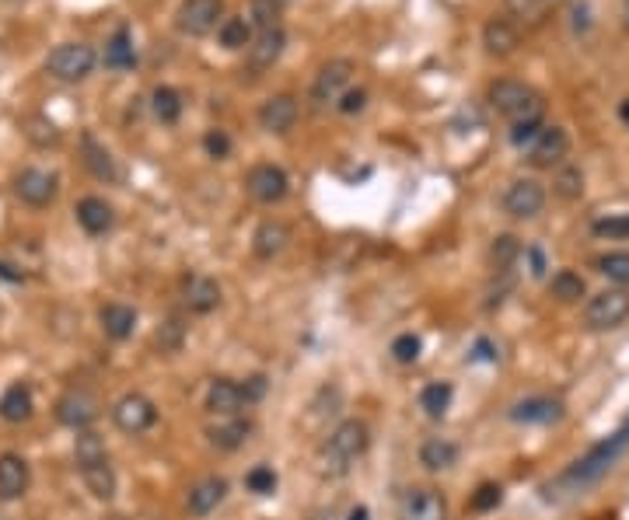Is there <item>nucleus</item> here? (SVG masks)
I'll use <instances>...</instances> for the list:
<instances>
[{
	"mask_svg": "<svg viewBox=\"0 0 629 520\" xmlns=\"http://www.w3.org/2000/svg\"><path fill=\"white\" fill-rule=\"evenodd\" d=\"M626 447H629V423L623 426V430L612 433L609 440H602L598 447H591L584 458H577L574 465L556 479V489H563V493H581V489L595 486V482L602 479L612 465H616L619 454H623Z\"/></svg>",
	"mask_w": 629,
	"mask_h": 520,
	"instance_id": "nucleus-1",
	"label": "nucleus"
},
{
	"mask_svg": "<svg viewBox=\"0 0 629 520\" xmlns=\"http://www.w3.org/2000/svg\"><path fill=\"white\" fill-rule=\"evenodd\" d=\"M486 98H490V105L511 126L542 123V116H546V98H542L532 84L514 81V77H500V81H493L490 91H486Z\"/></svg>",
	"mask_w": 629,
	"mask_h": 520,
	"instance_id": "nucleus-2",
	"label": "nucleus"
},
{
	"mask_svg": "<svg viewBox=\"0 0 629 520\" xmlns=\"http://www.w3.org/2000/svg\"><path fill=\"white\" fill-rule=\"evenodd\" d=\"M367 447H371V430H367V423H360V419H343V423L329 433V440H325V468L343 475L353 461L364 458Z\"/></svg>",
	"mask_w": 629,
	"mask_h": 520,
	"instance_id": "nucleus-3",
	"label": "nucleus"
},
{
	"mask_svg": "<svg viewBox=\"0 0 629 520\" xmlns=\"http://www.w3.org/2000/svg\"><path fill=\"white\" fill-rule=\"evenodd\" d=\"M95 63L98 56L88 42H60V46L46 56V74L63 84H77L84 81V77H91Z\"/></svg>",
	"mask_w": 629,
	"mask_h": 520,
	"instance_id": "nucleus-4",
	"label": "nucleus"
},
{
	"mask_svg": "<svg viewBox=\"0 0 629 520\" xmlns=\"http://www.w3.org/2000/svg\"><path fill=\"white\" fill-rule=\"evenodd\" d=\"M629 318V294L623 287L602 290V294L588 297L584 304V329L591 332H612Z\"/></svg>",
	"mask_w": 629,
	"mask_h": 520,
	"instance_id": "nucleus-5",
	"label": "nucleus"
},
{
	"mask_svg": "<svg viewBox=\"0 0 629 520\" xmlns=\"http://www.w3.org/2000/svg\"><path fill=\"white\" fill-rule=\"evenodd\" d=\"M245 192H249L256 203L263 206H277L287 199V192H291V178L280 165H273V161H263V165H252L249 175H245Z\"/></svg>",
	"mask_w": 629,
	"mask_h": 520,
	"instance_id": "nucleus-6",
	"label": "nucleus"
},
{
	"mask_svg": "<svg viewBox=\"0 0 629 520\" xmlns=\"http://www.w3.org/2000/svg\"><path fill=\"white\" fill-rule=\"evenodd\" d=\"M500 206L511 220H535L546 210V189H542L539 178H514L504 189Z\"/></svg>",
	"mask_w": 629,
	"mask_h": 520,
	"instance_id": "nucleus-7",
	"label": "nucleus"
},
{
	"mask_svg": "<svg viewBox=\"0 0 629 520\" xmlns=\"http://www.w3.org/2000/svg\"><path fill=\"white\" fill-rule=\"evenodd\" d=\"M224 0H182L175 11V28L189 39H203L214 28H221Z\"/></svg>",
	"mask_w": 629,
	"mask_h": 520,
	"instance_id": "nucleus-8",
	"label": "nucleus"
},
{
	"mask_svg": "<svg viewBox=\"0 0 629 520\" xmlns=\"http://www.w3.org/2000/svg\"><path fill=\"white\" fill-rule=\"evenodd\" d=\"M112 423L123 433H130V437H137V433H147L158 423V405L147 395H140V391H130V395H123L112 405Z\"/></svg>",
	"mask_w": 629,
	"mask_h": 520,
	"instance_id": "nucleus-9",
	"label": "nucleus"
},
{
	"mask_svg": "<svg viewBox=\"0 0 629 520\" xmlns=\"http://www.w3.org/2000/svg\"><path fill=\"white\" fill-rule=\"evenodd\" d=\"M528 165L532 168H560L570 154V137L563 126H542V133L528 147Z\"/></svg>",
	"mask_w": 629,
	"mask_h": 520,
	"instance_id": "nucleus-10",
	"label": "nucleus"
},
{
	"mask_svg": "<svg viewBox=\"0 0 629 520\" xmlns=\"http://www.w3.org/2000/svg\"><path fill=\"white\" fill-rule=\"evenodd\" d=\"M56 189H60V178L42 172V168H25V172L14 178V196H18L25 206H35V210L53 203Z\"/></svg>",
	"mask_w": 629,
	"mask_h": 520,
	"instance_id": "nucleus-11",
	"label": "nucleus"
},
{
	"mask_svg": "<svg viewBox=\"0 0 629 520\" xmlns=\"http://www.w3.org/2000/svg\"><path fill=\"white\" fill-rule=\"evenodd\" d=\"M210 416H242V409L249 405L245 398V388L231 377H214L207 384V398H203Z\"/></svg>",
	"mask_w": 629,
	"mask_h": 520,
	"instance_id": "nucleus-12",
	"label": "nucleus"
},
{
	"mask_svg": "<svg viewBox=\"0 0 629 520\" xmlns=\"http://www.w3.org/2000/svg\"><path fill=\"white\" fill-rule=\"evenodd\" d=\"M353 60H329L322 70H318L315 84H312V102L315 105H329V102H339V95L346 91V84H350L353 77Z\"/></svg>",
	"mask_w": 629,
	"mask_h": 520,
	"instance_id": "nucleus-13",
	"label": "nucleus"
},
{
	"mask_svg": "<svg viewBox=\"0 0 629 520\" xmlns=\"http://www.w3.org/2000/svg\"><path fill=\"white\" fill-rule=\"evenodd\" d=\"M182 304H186L193 315H210V311H217V304H221V283L207 273H189L186 280H182Z\"/></svg>",
	"mask_w": 629,
	"mask_h": 520,
	"instance_id": "nucleus-14",
	"label": "nucleus"
},
{
	"mask_svg": "<svg viewBox=\"0 0 629 520\" xmlns=\"http://www.w3.org/2000/svg\"><path fill=\"white\" fill-rule=\"evenodd\" d=\"M298 98L294 95H270L263 105H259V126H263L266 133H277V137H284V133L294 130V123H298Z\"/></svg>",
	"mask_w": 629,
	"mask_h": 520,
	"instance_id": "nucleus-15",
	"label": "nucleus"
},
{
	"mask_svg": "<svg viewBox=\"0 0 629 520\" xmlns=\"http://www.w3.org/2000/svg\"><path fill=\"white\" fill-rule=\"evenodd\" d=\"M224 500H228V479H221V475H207V479H200L193 489H189L186 510H189V517L203 520V517L214 514Z\"/></svg>",
	"mask_w": 629,
	"mask_h": 520,
	"instance_id": "nucleus-16",
	"label": "nucleus"
},
{
	"mask_svg": "<svg viewBox=\"0 0 629 520\" xmlns=\"http://www.w3.org/2000/svg\"><path fill=\"white\" fill-rule=\"evenodd\" d=\"M563 402L560 398H546V395H532V398H521V402L511 405V419L514 423H525V426H549V423H560L563 419Z\"/></svg>",
	"mask_w": 629,
	"mask_h": 520,
	"instance_id": "nucleus-17",
	"label": "nucleus"
},
{
	"mask_svg": "<svg viewBox=\"0 0 629 520\" xmlns=\"http://www.w3.org/2000/svg\"><path fill=\"white\" fill-rule=\"evenodd\" d=\"M77 468H81V482H84V489H88L95 500H102V503H109L112 496H116V472H112V465H109V454H98V458H84V461H77Z\"/></svg>",
	"mask_w": 629,
	"mask_h": 520,
	"instance_id": "nucleus-18",
	"label": "nucleus"
},
{
	"mask_svg": "<svg viewBox=\"0 0 629 520\" xmlns=\"http://www.w3.org/2000/svg\"><path fill=\"white\" fill-rule=\"evenodd\" d=\"M291 245V227L284 220L270 217L252 231V255L263 262H273L277 255H284V248Z\"/></svg>",
	"mask_w": 629,
	"mask_h": 520,
	"instance_id": "nucleus-19",
	"label": "nucleus"
},
{
	"mask_svg": "<svg viewBox=\"0 0 629 520\" xmlns=\"http://www.w3.org/2000/svg\"><path fill=\"white\" fill-rule=\"evenodd\" d=\"M95 416H98L95 398H91L88 391H67V395L56 402V419L77 433L88 430V426L95 423Z\"/></svg>",
	"mask_w": 629,
	"mask_h": 520,
	"instance_id": "nucleus-20",
	"label": "nucleus"
},
{
	"mask_svg": "<svg viewBox=\"0 0 629 520\" xmlns=\"http://www.w3.org/2000/svg\"><path fill=\"white\" fill-rule=\"evenodd\" d=\"M74 213H77V224H81L84 234H91V238H102V234H109L112 224H116V210H112L102 196L77 199Z\"/></svg>",
	"mask_w": 629,
	"mask_h": 520,
	"instance_id": "nucleus-21",
	"label": "nucleus"
},
{
	"mask_svg": "<svg viewBox=\"0 0 629 520\" xmlns=\"http://www.w3.org/2000/svg\"><path fill=\"white\" fill-rule=\"evenodd\" d=\"M207 440L217 451H238L252 437V423L242 416H217V423H207Z\"/></svg>",
	"mask_w": 629,
	"mask_h": 520,
	"instance_id": "nucleus-22",
	"label": "nucleus"
},
{
	"mask_svg": "<svg viewBox=\"0 0 629 520\" xmlns=\"http://www.w3.org/2000/svg\"><path fill=\"white\" fill-rule=\"evenodd\" d=\"M28 482H32L28 461L21 454H0V500H21L28 493Z\"/></svg>",
	"mask_w": 629,
	"mask_h": 520,
	"instance_id": "nucleus-23",
	"label": "nucleus"
},
{
	"mask_svg": "<svg viewBox=\"0 0 629 520\" xmlns=\"http://www.w3.org/2000/svg\"><path fill=\"white\" fill-rule=\"evenodd\" d=\"M284 46H287L284 28H273V32H256L252 46L245 49V53H249V67L256 70V74H263V70H273V67H277L280 56H284Z\"/></svg>",
	"mask_w": 629,
	"mask_h": 520,
	"instance_id": "nucleus-24",
	"label": "nucleus"
},
{
	"mask_svg": "<svg viewBox=\"0 0 629 520\" xmlns=\"http://www.w3.org/2000/svg\"><path fill=\"white\" fill-rule=\"evenodd\" d=\"M448 503L437 489H409L402 500V520H444Z\"/></svg>",
	"mask_w": 629,
	"mask_h": 520,
	"instance_id": "nucleus-25",
	"label": "nucleus"
},
{
	"mask_svg": "<svg viewBox=\"0 0 629 520\" xmlns=\"http://www.w3.org/2000/svg\"><path fill=\"white\" fill-rule=\"evenodd\" d=\"M483 46H486V53H490V56L504 60V56L518 53V46H521V28L514 25L511 18H493V21H486V28H483Z\"/></svg>",
	"mask_w": 629,
	"mask_h": 520,
	"instance_id": "nucleus-26",
	"label": "nucleus"
},
{
	"mask_svg": "<svg viewBox=\"0 0 629 520\" xmlns=\"http://www.w3.org/2000/svg\"><path fill=\"white\" fill-rule=\"evenodd\" d=\"M98 325H102V332L109 339L123 343V339H130L133 332H137V308H130V304H123V301L102 304V311H98Z\"/></svg>",
	"mask_w": 629,
	"mask_h": 520,
	"instance_id": "nucleus-27",
	"label": "nucleus"
},
{
	"mask_svg": "<svg viewBox=\"0 0 629 520\" xmlns=\"http://www.w3.org/2000/svg\"><path fill=\"white\" fill-rule=\"evenodd\" d=\"M81 158H84V168H88L98 182H116L119 178L116 158H112V151L95 137V133H84L81 137Z\"/></svg>",
	"mask_w": 629,
	"mask_h": 520,
	"instance_id": "nucleus-28",
	"label": "nucleus"
},
{
	"mask_svg": "<svg viewBox=\"0 0 629 520\" xmlns=\"http://www.w3.org/2000/svg\"><path fill=\"white\" fill-rule=\"evenodd\" d=\"M32 409H35V398L25 381H14L11 388L0 395V419H4V423H28Z\"/></svg>",
	"mask_w": 629,
	"mask_h": 520,
	"instance_id": "nucleus-29",
	"label": "nucleus"
},
{
	"mask_svg": "<svg viewBox=\"0 0 629 520\" xmlns=\"http://www.w3.org/2000/svg\"><path fill=\"white\" fill-rule=\"evenodd\" d=\"M458 444L448 437H427L420 444V465L427 472H448V468L458 465Z\"/></svg>",
	"mask_w": 629,
	"mask_h": 520,
	"instance_id": "nucleus-30",
	"label": "nucleus"
},
{
	"mask_svg": "<svg viewBox=\"0 0 629 520\" xmlns=\"http://www.w3.org/2000/svg\"><path fill=\"white\" fill-rule=\"evenodd\" d=\"M105 67H112V70L137 67V49H133V35L126 25H119L116 32H112V39L105 42Z\"/></svg>",
	"mask_w": 629,
	"mask_h": 520,
	"instance_id": "nucleus-31",
	"label": "nucleus"
},
{
	"mask_svg": "<svg viewBox=\"0 0 629 520\" xmlns=\"http://www.w3.org/2000/svg\"><path fill=\"white\" fill-rule=\"evenodd\" d=\"M549 294L560 304H577L588 294V283H584V276L574 273V269H560V273H553V280H549Z\"/></svg>",
	"mask_w": 629,
	"mask_h": 520,
	"instance_id": "nucleus-32",
	"label": "nucleus"
},
{
	"mask_svg": "<svg viewBox=\"0 0 629 520\" xmlns=\"http://www.w3.org/2000/svg\"><path fill=\"white\" fill-rule=\"evenodd\" d=\"M451 398H455L451 381H430L427 388L420 391V409L427 412L430 419H441V416H448Z\"/></svg>",
	"mask_w": 629,
	"mask_h": 520,
	"instance_id": "nucleus-33",
	"label": "nucleus"
},
{
	"mask_svg": "<svg viewBox=\"0 0 629 520\" xmlns=\"http://www.w3.org/2000/svg\"><path fill=\"white\" fill-rule=\"evenodd\" d=\"M217 39H221L224 49H249L252 39H256V28H252L249 18H224L221 28H217Z\"/></svg>",
	"mask_w": 629,
	"mask_h": 520,
	"instance_id": "nucleus-34",
	"label": "nucleus"
},
{
	"mask_svg": "<svg viewBox=\"0 0 629 520\" xmlns=\"http://www.w3.org/2000/svg\"><path fill=\"white\" fill-rule=\"evenodd\" d=\"M151 112H154V119H158V123H165V126L179 123L182 95L175 88H168V84H161V88L151 91Z\"/></svg>",
	"mask_w": 629,
	"mask_h": 520,
	"instance_id": "nucleus-35",
	"label": "nucleus"
},
{
	"mask_svg": "<svg viewBox=\"0 0 629 520\" xmlns=\"http://www.w3.org/2000/svg\"><path fill=\"white\" fill-rule=\"evenodd\" d=\"M553 192L563 199V203H574V199H581L584 196V172L577 165H567V161H563V165L556 168V175H553Z\"/></svg>",
	"mask_w": 629,
	"mask_h": 520,
	"instance_id": "nucleus-36",
	"label": "nucleus"
},
{
	"mask_svg": "<svg viewBox=\"0 0 629 520\" xmlns=\"http://www.w3.org/2000/svg\"><path fill=\"white\" fill-rule=\"evenodd\" d=\"M284 18V0H252L249 4V21L256 32H273V28H284L280 25Z\"/></svg>",
	"mask_w": 629,
	"mask_h": 520,
	"instance_id": "nucleus-37",
	"label": "nucleus"
},
{
	"mask_svg": "<svg viewBox=\"0 0 629 520\" xmlns=\"http://www.w3.org/2000/svg\"><path fill=\"white\" fill-rule=\"evenodd\" d=\"M507 14L514 18V25H525V28H539L546 21V0H504Z\"/></svg>",
	"mask_w": 629,
	"mask_h": 520,
	"instance_id": "nucleus-38",
	"label": "nucleus"
},
{
	"mask_svg": "<svg viewBox=\"0 0 629 520\" xmlns=\"http://www.w3.org/2000/svg\"><path fill=\"white\" fill-rule=\"evenodd\" d=\"M521 241L514 238V234H500L497 241L490 245V259H493V266H497V273H511L514 269V262L521 259Z\"/></svg>",
	"mask_w": 629,
	"mask_h": 520,
	"instance_id": "nucleus-39",
	"label": "nucleus"
},
{
	"mask_svg": "<svg viewBox=\"0 0 629 520\" xmlns=\"http://www.w3.org/2000/svg\"><path fill=\"white\" fill-rule=\"evenodd\" d=\"M598 273L609 276L616 287H629V252H605L598 255Z\"/></svg>",
	"mask_w": 629,
	"mask_h": 520,
	"instance_id": "nucleus-40",
	"label": "nucleus"
},
{
	"mask_svg": "<svg viewBox=\"0 0 629 520\" xmlns=\"http://www.w3.org/2000/svg\"><path fill=\"white\" fill-rule=\"evenodd\" d=\"M595 238H609V241H626L629 238V213H609V217H598L591 224Z\"/></svg>",
	"mask_w": 629,
	"mask_h": 520,
	"instance_id": "nucleus-41",
	"label": "nucleus"
},
{
	"mask_svg": "<svg viewBox=\"0 0 629 520\" xmlns=\"http://www.w3.org/2000/svg\"><path fill=\"white\" fill-rule=\"evenodd\" d=\"M277 472H273V465H256L245 472V489L256 496H273L277 493Z\"/></svg>",
	"mask_w": 629,
	"mask_h": 520,
	"instance_id": "nucleus-42",
	"label": "nucleus"
},
{
	"mask_svg": "<svg viewBox=\"0 0 629 520\" xmlns=\"http://www.w3.org/2000/svg\"><path fill=\"white\" fill-rule=\"evenodd\" d=\"M420 349H423L420 336H413V332H402V336L392 339V349H388V353H392L395 363H416V360H420Z\"/></svg>",
	"mask_w": 629,
	"mask_h": 520,
	"instance_id": "nucleus-43",
	"label": "nucleus"
},
{
	"mask_svg": "<svg viewBox=\"0 0 629 520\" xmlns=\"http://www.w3.org/2000/svg\"><path fill=\"white\" fill-rule=\"evenodd\" d=\"M500 500H504V489H500L497 482H483V486L472 493L469 507L476 510V514H490V510L500 507Z\"/></svg>",
	"mask_w": 629,
	"mask_h": 520,
	"instance_id": "nucleus-44",
	"label": "nucleus"
},
{
	"mask_svg": "<svg viewBox=\"0 0 629 520\" xmlns=\"http://www.w3.org/2000/svg\"><path fill=\"white\" fill-rule=\"evenodd\" d=\"M182 339H186V325H182L179 318H168L158 329V346L165 349V353H179Z\"/></svg>",
	"mask_w": 629,
	"mask_h": 520,
	"instance_id": "nucleus-45",
	"label": "nucleus"
},
{
	"mask_svg": "<svg viewBox=\"0 0 629 520\" xmlns=\"http://www.w3.org/2000/svg\"><path fill=\"white\" fill-rule=\"evenodd\" d=\"M336 109L343 112V116H357V112L367 109V91L364 88H346L343 95H339Z\"/></svg>",
	"mask_w": 629,
	"mask_h": 520,
	"instance_id": "nucleus-46",
	"label": "nucleus"
},
{
	"mask_svg": "<svg viewBox=\"0 0 629 520\" xmlns=\"http://www.w3.org/2000/svg\"><path fill=\"white\" fill-rule=\"evenodd\" d=\"M203 147H207V154L214 161H224L231 154V137L224 130H210L207 137H203Z\"/></svg>",
	"mask_w": 629,
	"mask_h": 520,
	"instance_id": "nucleus-47",
	"label": "nucleus"
},
{
	"mask_svg": "<svg viewBox=\"0 0 629 520\" xmlns=\"http://www.w3.org/2000/svg\"><path fill=\"white\" fill-rule=\"evenodd\" d=\"M242 388H245V398H249V405H252V402H259V398L266 395V377H263V374L249 377V381H245Z\"/></svg>",
	"mask_w": 629,
	"mask_h": 520,
	"instance_id": "nucleus-48",
	"label": "nucleus"
},
{
	"mask_svg": "<svg viewBox=\"0 0 629 520\" xmlns=\"http://www.w3.org/2000/svg\"><path fill=\"white\" fill-rule=\"evenodd\" d=\"M528 255H532V276H542V273H546V262H542V252H535V248H532Z\"/></svg>",
	"mask_w": 629,
	"mask_h": 520,
	"instance_id": "nucleus-49",
	"label": "nucleus"
},
{
	"mask_svg": "<svg viewBox=\"0 0 629 520\" xmlns=\"http://www.w3.org/2000/svg\"><path fill=\"white\" fill-rule=\"evenodd\" d=\"M350 520H367V507H353L350 510Z\"/></svg>",
	"mask_w": 629,
	"mask_h": 520,
	"instance_id": "nucleus-50",
	"label": "nucleus"
},
{
	"mask_svg": "<svg viewBox=\"0 0 629 520\" xmlns=\"http://www.w3.org/2000/svg\"><path fill=\"white\" fill-rule=\"evenodd\" d=\"M619 116H623L626 123H629V102H623V105H619Z\"/></svg>",
	"mask_w": 629,
	"mask_h": 520,
	"instance_id": "nucleus-51",
	"label": "nucleus"
},
{
	"mask_svg": "<svg viewBox=\"0 0 629 520\" xmlns=\"http://www.w3.org/2000/svg\"><path fill=\"white\" fill-rule=\"evenodd\" d=\"M623 14H626V25H629V0H623Z\"/></svg>",
	"mask_w": 629,
	"mask_h": 520,
	"instance_id": "nucleus-52",
	"label": "nucleus"
}]
</instances>
